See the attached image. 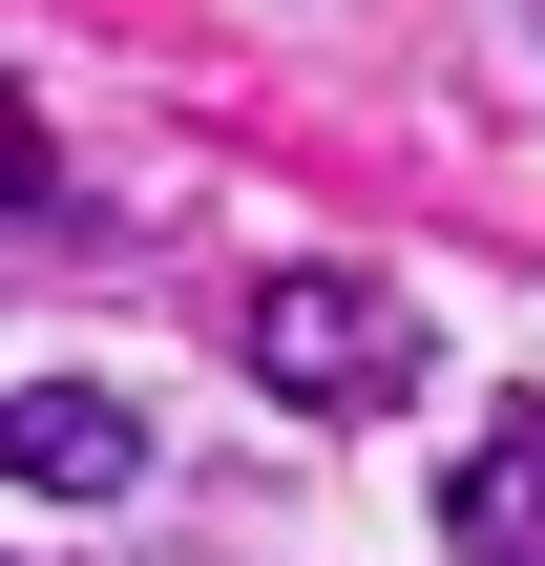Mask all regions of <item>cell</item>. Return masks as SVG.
Returning a JSON list of instances; mask_svg holds the SVG:
<instances>
[{"mask_svg":"<svg viewBox=\"0 0 545 566\" xmlns=\"http://www.w3.org/2000/svg\"><path fill=\"white\" fill-rule=\"evenodd\" d=\"M231 357H252L294 420H399V399H420V294L357 273V252H294V273L231 294Z\"/></svg>","mask_w":545,"mask_h":566,"instance_id":"1","label":"cell"},{"mask_svg":"<svg viewBox=\"0 0 545 566\" xmlns=\"http://www.w3.org/2000/svg\"><path fill=\"white\" fill-rule=\"evenodd\" d=\"M0 483H42V504H126V483H147V420H126L105 378H21V399H0Z\"/></svg>","mask_w":545,"mask_h":566,"instance_id":"2","label":"cell"},{"mask_svg":"<svg viewBox=\"0 0 545 566\" xmlns=\"http://www.w3.org/2000/svg\"><path fill=\"white\" fill-rule=\"evenodd\" d=\"M441 546L462 566H545V399H504V420L441 462Z\"/></svg>","mask_w":545,"mask_h":566,"instance_id":"3","label":"cell"},{"mask_svg":"<svg viewBox=\"0 0 545 566\" xmlns=\"http://www.w3.org/2000/svg\"><path fill=\"white\" fill-rule=\"evenodd\" d=\"M0 210H63V168H42V126L0 105Z\"/></svg>","mask_w":545,"mask_h":566,"instance_id":"4","label":"cell"}]
</instances>
